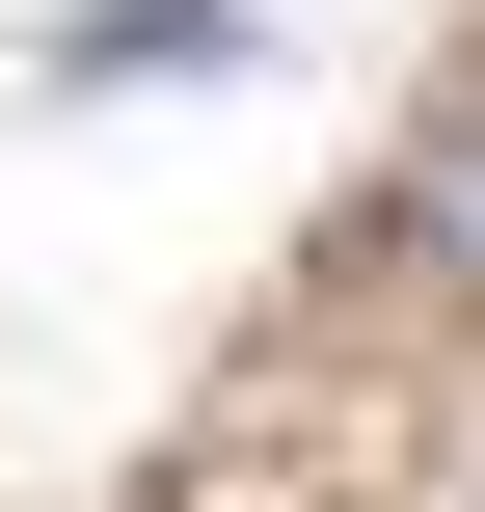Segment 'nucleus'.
<instances>
[{
    "label": "nucleus",
    "mask_w": 485,
    "mask_h": 512,
    "mask_svg": "<svg viewBox=\"0 0 485 512\" xmlns=\"http://www.w3.org/2000/svg\"><path fill=\"white\" fill-rule=\"evenodd\" d=\"M216 54H243V0H81V27H54L81 108H108V81H216Z\"/></svg>",
    "instance_id": "f257e3e1"
},
{
    "label": "nucleus",
    "mask_w": 485,
    "mask_h": 512,
    "mask_svg": "<svg viewBox=\"0 0 485 512\" xmlns=\"http://www.w3.org/2000/svg\"><path fill=\"white\" fill-rule=\"evenodd\" d=\"M432 243H459V270H485V108H459V162H432Z\"/></svg>",
    "instance_id": "f03ea898"
}]
</instances>
